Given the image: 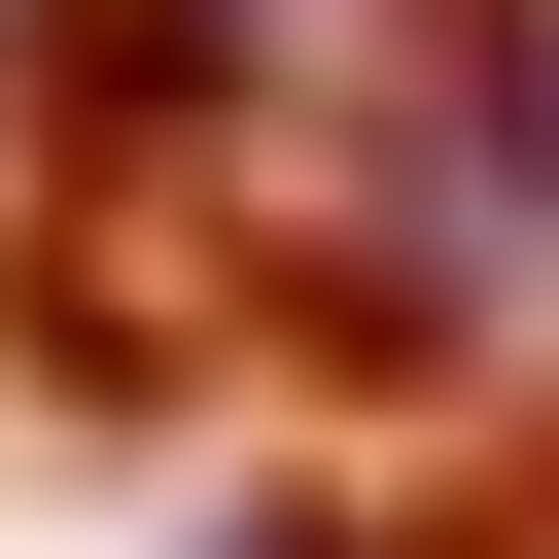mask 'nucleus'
I'll return each instance as SVG.
<instances>
[{
    "mask_svg": "<svg viewBox=\"0 0 559 559\" xmlns=\"http://www.w3.org/2000/svg\"><path fill=\"white\" fill-rule=\"evenodd\" d=\"M280 559H314V524H280Z\"/></svg>",
    "mask_w": 559,
    "mask_h": 559,
    "instance_id": "nucleus-1",
    "label": "nucleus"
}]
</instances>
